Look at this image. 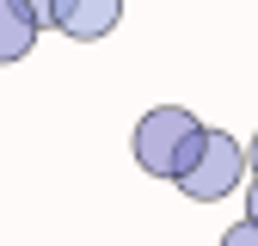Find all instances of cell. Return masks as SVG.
<instances>
[{
	"instance_id": "1",
	"label": "cell",
	"mask_w": 258,
	"mask_h": 246,
	"mask_svg": "<svg viewBox=\"0 0 258 246\" xmlns=\"http://www.w3.org/2000/svg\"><path fill=\"white\" fill-rule=\"evenodd\" d=\"M197 148H203V117L184 111V105H154V111H142L136 142H129V154H136V166L148 178H178L190 160H197Z\"/></svg>"
},
{
	"instance_id": "2",
	"label": "cell",
	"mask_w": 258,
	"mask_h": 246,
	"mask_svg": "<svg viewBox=\"0 0 258 246\" xmlns=\"http://www.w3.org/2000/svg\"><path fill=\"white\" fill-rule=\"evenodd\" d=\"M240 178H246V148H240L228 130H203L197 160H190L172 184H178L190 203H221V197L240 191Z\"/></svg>"
},
{
	"instance_id": "3",
	"label": "cell",
	"mask_w": 258,
	"mask_h": 246,
	"mask_svg": "<svg viewBox=\"0 0 258 246\" xmlns=\"http://www.w3.org/2000/svg\"><path fill=\"white\" fill-rule=\"evenodd\" d=\"M37 19H43V31H61L74 43H99L117 31L123 0H37Z\"/></svg>"
},
{
	"instance_id": "4",
	"label": "cell",
	"mask_w": 258,
	"mask_h": 246,
	"mask_svg": "<svg viewBox=\"0 0 258 246\" xmlns=\"http://www.w3.org/2000/svg\"><path fill=\"white\" fill-rule=\"evenodd\" d=\"M43 37V19H37V0H0V68H13L37 49Z\"/></svg>"
},
{
	"instance_id": "5",
	"label": "cell",
	"mask_w": 258,
	"mask_h": 246,
	"mask_svg": "<svg viewBox=\"0 0 258 246\" xmlns=\"http://www.w3.org/2000/svg\"><path fill=\"white\" fill-rule=\"evenodd\" d=\"M221 246H258V222H234L221 234Z\"/></svg>"
},
{
	"instance_id": "6",
	"label": "cell",
	"mask_w": 258,
	"mask_h": 246,
	"mask_svg": "<svg viewBox=\"0 0 258 246\" xmlns=\"http://www.w3.org/2000/svg\"><path fill=\"white\" fill-rule=\"evenodd\" d=\"M246 222H258V178H252V191H246Z\"/></svg>"
},
{
	"instance_id": "7",
	"label": "cell",
	"mask_w": 258,
	"mask_h": 246,
	"mask_svg": "<svg viewBox=\"0 0 258 246\" xmlns=\"http://www.w3.org/2000/svg\"><path fill=\"white\" fill-rule=\"evenodd\" d=\"M246 172L258 178V136H252V148H246Z\"/></svg>"
}]
</instances>
